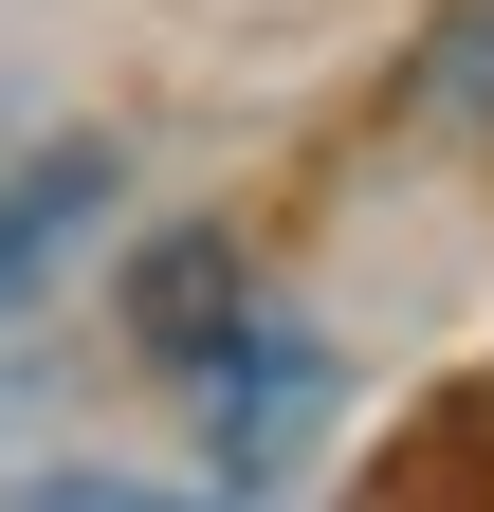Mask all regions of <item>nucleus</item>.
<instances>
[{"mask_svg": "<svg viewBox=\"0 0 494 512\" xmlns=\"http://www.w3.org/2000/svg\"><path fill=\"white\" fill-rule=\"evenodd\" d=\"M403 92H421V128H494V0H458V19L421 37Z\"/></svg>", "mask_w": 494, "mask_h": 512, "instance_id": "nucleus-3", "label": "nucleus"}, {"mask_svg": "<svg viewBox=\"0 0 494 512\" xmlns=\"http://www.w3.org/2000/svg\"><path fill=\"white\" fill-rule=\"evenodd\" d=\"M0 512H202V494H147V476H92V458H55V476H19Z\"/></svg>", "mask_w": 494, "mask_h": 512, "instance_id": "nucleus-4", "label": "nucleus"}, {"mask_svg": "<svg viewBox=\"0 0 494 512\" xmlns=\"http://www.w3.org/2000/svg\"><path fill=\"white\" fill-rule=\"evenodd\" d=\"M92 220H110V147H37V165H0V311H19Z\"/></svg>", "mask_w": 494, "mask_h": 512, "instance_id": "nucleus-2", "label": "nucleus"}, {"mask_svg": "<svg viewBox=\"0 0 494 512\" xmlns=\"http://www.w3.org/2000/svg\"><path fill=\"white\" fill-rule=\"evenodd\" d=\"M202 384H220V476L257 494V476L293 458V439H312V403H330V348L293 330V311H257V330H238V348H220Z\"/></svg>", "mask_w": 494, "mask_h": 512, "instance_id": "nucleus-1", "label": "nucleus"}]
</instances>
